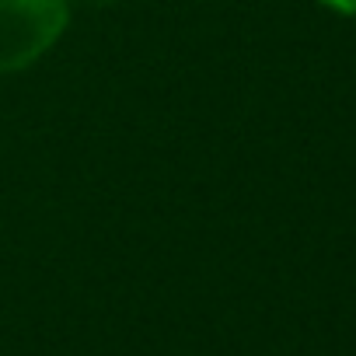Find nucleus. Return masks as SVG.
I'll use <instances>...</instances> for the list:
<instances>
[{"label": "nucleus", "instance_id": "f257e3e1", "mask_svg": "<svg viewBox=\"0 0 356 356\" xmlns=\"http://www.w3.org/2000/svg\"><path fill=\"white\" fill-rule=\"evenodd\" d=\"M74 0H0V77L35 67L67 35Z\"/></svg>", "mask_w": 356, "mask_h": 356}, {"label": "nucleus", "instance_id": "f03ea898", "mask_svg": "<svg viewBox=\"0 0 356 356\" xmlns=\"http://www.w3.org/2000/svg\"><path fill=\"white\" fill-rule=\"evenodd\" d=\"M318 4L332 15H342V18H356V0H318Z\"/></svg>", "mask_w": 356, "mask_h": 356}, {"label": "nucleus", "instance_id": "7ed1b4c3", "mask_svg": "<svg viewBox=\"0 0 356 356\" xmlns=\"http://www.w3.org/2000/svg\"><path fill=\"white\" fill-rule=\"evenodd\" d=\"M84 4H91V8H108V4H115V0H84Z\"/></svg>", "mask_w": 356, "mask_h": 356}]
</instances>
